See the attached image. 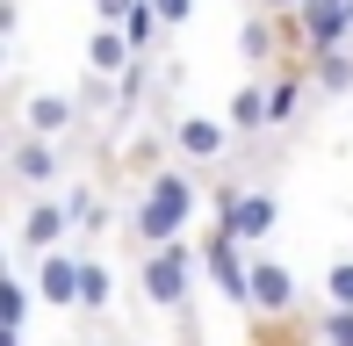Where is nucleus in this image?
Returning a JSON list of instances; mask_svg holds the SVG:
<instances>
[{
    "label": "nucleus",
    "mask_w": 353,
    "mask_h": 346,
    "mask_svg": "<svg viewBox=\"0 0 353 346\" xmlns=\"http://www.w3.org/2000/svg\"><path fill=\"white\" fill-rule=\"evenodd\" d=\"M210 195V173L188 159H159L144 173L137 202H130V253H152V245H173L195 231V210Z\"/></svg>",
    "instance_id": "obj_1"
},
{
    "label": "nucleus",
    "mask_w": 353,
    "mask_h": 346,
    "mask_svg": "<svg viewBox=\"0 0 353 346\" xmlns=\"http://www.w3.org/2000/svg\"><path fill=\"white\" fill-rule=\"evenodd\" d=\"M8 210H22L29 195H58V181H65V145H51V137H29V130H8Z\"/></svg>",
    "instance_id": "obj_3"
},
{
    "label": "nucleus",
    "mask_w": 353,
    "mask_h": 346,
    "mask_svg": "<svg viewBox=\"0 0 353 346\" xmlns=\"http://www.w3.org/2000/svg\"><path fill=\"white\" fill-rule=\"evenodd\" d=\"M37 303L43 310H79V245H58V253L37 260Z\"/></svg>",
    "instance_id": "obj_9"
},
{
    "label": "nucleus",
    "mask_w": 353,
    "mask_h": 346,
    "mask_svg": "<svg viewBox=\"0 0 353 346\" xmlns=\"http://www.w3.org/2000/svg\"><path fill=\"white\" fill-rule=\"evenodd\" d=\"M202 281L223 296L231 310H252V253L245 238H231V231L210 216V231H202Z\"/></svg>",
    "instance_id": "obj_4"
},
{
    "label": "nucleus",
    "mask_w": 353,
    "mask_h": 346,
    "mask_svg": "<svg viewBox=\"0 0 353 346\" xmlns=\"http://www.w3.org/2000/svg\"><path fill=\"white\" fill-rule=\"evenodd\" d=\"M223 123L238 130V145H252V137H267V130H274V94H267V72H252V80L231 94Z\"/></svg>",
    "instance_id": "obj_10"
},
{
    "label": "nucleus",
    "mask_w": 353,
    "mask_h": 346,
    "mask_svg": "<svg viewBox=\"0 0 353 346\" xmlns=\"http://www.w3.org/2000/svg\"><path fill=\"white\" fill-rule=\"evenodd\" d=\"M65 238H79V224H72V202H65V195H29L22 210H14V253H22V260L58 253Z\"/></svg>",
    "instance_id": "obj_6"
},
{
    "label": "nucleus",
    "mask_w": 353,
    "mask_h": 346,
    "mask_svg": "<svg viewBox=\"0 0 353 346\" xmlns=\"http://www.w3.org/2000/svg\"><path fill=\"white\" fill-rule=\"evenodd\" d=\"M123 37H130V43H137V58H144V51H152V43H159V37H166V22H159V8H152V0H137V8H130V14H123Z\"/></svg>",
    "instance_id": "obj_15"
},
{
    "label": "nucleus",
    "mask_w": 353,
    "mask_h": 346,
    "mask_svg": "<svg viewBox=\"0 0 353 346\" xmlns=\"http://www.w3.org/2000/svg\"><path fill=\"white\" fill-rule=\"evenodd\" d=\"M325 303H332V310H353V260H346V253L325 267Z\"/></svg>",
    "instance_id": "obj_16"
},
{
    "label": "nucleus",
    "mask_w": 353,
    "mask_h": 346,
    "mask_svg": "<svg viewBox=\"0 0 353 346\" xmlns=\"http://www.w3.org/2000/svg\"><path fill=\"white\" fill-rule=\"evenodd\" d=\"M108 310H116V267L94 253V245H79V318L101 325Z\"/></svg>",
    "instance_id": "obj_11"
},
{
    "label": "nucleus",
    "mask_w": 353,
    "mask_h": 346,
    "mask_svg": "<svg viewBox=\"0 0 353 346\" xmlns=\"http://www.w3.org/2000/svg\"><path fill=\"white\" fill-rule=\"evenodd\" d=\"M296 303H303L296 267H288V260H267V253H252V310H245V318H296Z\"/></svg>",
    "instance_id": "obj_8"
},
{
    "label": "nucleus",
    "mask_w": 353,
    "mask_h": 346,
    "mask_svg": "<svg viewBox=\"0 0 353 346\" xmlns=\"http://www.w3.org/2000/svg\"><path fill=\"white\" fill-rule=\"evenodd\" d=\"M195 281H202V238H173V245L137 253V296L152 310H173V318H181V310L195 303Z\"/></svg>",
    "instance_id": "obj_2"
},
{
    "label": "nucleus",
    "mask_w": 353,
    "mask_h": 346,
    "mask_svg": "<svg viewBox=\"0 0 353 346\" xmlns=\"http://www.w3.org/2000/svg\"><path fill=\"white\" fill-rule=\"evenodd\" d=\"M166 159H188V166H223L238 159V130L223 116H166Z\"/></svg>",
    "instance_id": "obj_5"
},
{
    "label": "nucleus",
    "mask_w": 353,
    "mask_h": 346,
    "mask_svg": "<svg viewBox=\"0 0 353 346\" xmlns=\"http://www.w3.org/2000/svg\"><path fill=\"white\" fill-rule=\"evenodd\" d=\"M72 123H79V101L43 87V94H14V123H8V130H29V137H51V145H65Z\"/></svg>",
    "instance_id": "obj_7"
},
{
    "label": "nucleus",
    "mask_w": 353,
    "mask_h": 346,
    "mask_svg": "<svg viewBox=\"0 0 353 346\" xmlns=\"http://www.w3.org/2000/svg\"><path fill=\"white\" fill-rule=\"evenodd\" d=\"M130 65H137V43L123 37V29L94 22V29H87V72H94V80H123Z\"/></svg>",
    "instance_id": "obj_12"
},
{
    "label": "nucleus",
    "mask_w": 353,
    "mask_h": 346,
    "mask_svg": "<svg viewBox=\"0 0 353 346\" xmlns=\"http://www.w3.org/2000/svg\"><path fill=\"white\" fill-rule=\"evenodd\" d=\"M317 339H325V346H353V310H317Z\"/></svg>",
    "instance_id": "obj_17"
},
{
    "label": "nucleus",
    "mask_w": 353,
    "mask_h": 346,
    "mask_svg": "<svg viewBox=\"0 0 353 346\" xmlns=\"http://www.w3.org/2000/svg\"><path fill=\"white\" fill-rule=\"evenodd\" d=\"M144 87H152V65L137 58V65L123 72V87H116V108H137V94H144Z\"/></svg>",
    "instance_id": "obj_18"
},
{
    "label": "nucleus",
    "mask_w": 353,
    "mask_h": 346,
    "mask_svg": "<svg viewBox=\"0 0 353 346\" xmlns=\"http://www.w3.org/2000/svg\"><path fill=\"white\" fill-rule=\"evenodd\" d=\"M152 8H159V22H166V37L195 22V0H152Z\"/></svg>",
    "instance_id": "obj_19"
},
{
    "label": "nucleus",
    "mask_w": 353,
    "mask_h": 346,
    "mask_svg": "<svg viewBox=\"0 0 353 346\" xmlns=\"http://www.w3.org/2000/svg\"><path fill=\"white\" fill-rule=\"evenodd\" d=\"M310 94H317V101H346V94H353V43L310 58Z\"/></svg>",
    "instance_id": "obj_13"
},
{
    "label": "nucleus",
    "mask_w": 353,
    "mask_h": 346,
    "mask_svg": "<svg viewBox=\"0 0 353 346\" xmlns=\"http://www.w3.org/2000/svg\"><path fill=\"white\" fill-rule=\"evenodd\" d=\"M181 346H202V332H195V318L181 310Z\"/></svg>",
    "instance_id": "obj_22"
},
{
    "label": "nucleus",
    "mask_w": 353,
    "mask_h": 346,
    "mask_svg": "<svg viewBox=\"0 0 353 346\" xmlns=\"http://www.w3.org/2000/svg\"><path fill=\"white\" fill-rule=\"evenodd\" d=\"M252 8H260V14H296L303 0H252Z\"/></svg>",
    "instance_id": "obj_21"
},
{
    "label": "nucleus",
    "mask_w": 353,
    "mask_h": 346,
    "mask_svg": "<svg viewBox=\"0 0 353 346\" xmlns=\"http://www.w3.org/2000/svg\"><path fill=\"white\" fill-rule=\"evenodd\" d=\"M137 0H94V22H108V29H123V14H130Z\"/></svg>",
    "instance_id": "obj_20"
},
{
    "label": "nucleus",
    "mask_w": 353,
    "mask_h": 346,
    "mask_svg": "<svg viewBox=\"0 0 353 346\" xmlns=\"http://www.w3.org/2000/svg\"><path fill=\"white\" fill-rule=\"evenodd\" d=\"M29 303H37V281H0V318H8V346H22V325H29Z\"/></svg>",
    "instance_id": "obj_14"
}]
</instances>
